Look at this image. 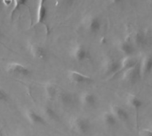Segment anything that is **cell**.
I'll return each mask as SVG.
<instances>
[{"label": "cell", "instance_id": "cell-1", "mask_svg": "<svg viewBox=\"0 0 152 136\" xmlns=\"http://www.w3.org/2000/svg\"><path fill=\"white\" fill-rule=\"evenodd\" d=\"M81 25L86 32L96 34L102 28V20L96 14L87 13L83 17Z\"/></svg>", "mask_w": 152, "mask_h": 136}, {"label": "cell", "instance_id": "cell-2", "mask_svg": "<svg viewBox=\"0 0 152 136\" xmlns=\"http://www.w3.org/2000/svg\"><path fill=\"white\" fill-rule=\"evenodd\" d=\"M70 127L72 130H74L76 133L80 135H85L89 132L91 128V123L87 118L83 116H77L71 119Z\"/></svg>", "mask_w": 152, "mask_h": 136}, {"label": "cell", "instance_id": "cell-3", "mask_svg": "<svg viewBox=\"0 0 152 136\" xmlns=\"http://www.w3.org/2000/svg\"><path fill=\"white\" fill-rule=\"evenodd\" d=\"M120 70V61L112 57L105 58L102 62V72L106 76H111Z\"/></svg>", "mask_w": 152, "mask_h": 136}, {"label": "cell", "instance_id": "cell-4", "mask_svg": "<svg viewBox=\"0 0 152 136\" xmlns=\"http://www.w3.org/2000/svg\"><path fill=\"white\" fill-rule=\"evenodd\" d=\"M70 57L77 63H83L89 58V50L82 43H76L70 50Z\"/></svg>", "mask_w": 152, "mask_h": 136}, {"label": "cell", "instance_id": "cell-5", "mask_svg": "<svg viewBox=\"0 0 152 136\" xmlns=\"http://www.w3.org/2000/svg\"><path fill=\"white\" fill-rule=\"evenodd\" d=\"M5 70L8 73L12 75H15V76L26 77V76H29L31 73V71L29 70L28 67L17 62H11L7 64Z\"/></svg>", "mask_w": 152, "mask_h": 136}, {"label": "cell", "instance_id": "cell-6", "mask_svg": "<svg viewBox=\"0 0 152 136\" xmlns=\"http://www.w3.org/2000/svg\"><path fill=\"white\" fill-rule=\"evenodd\" d=\"M28 49L29 53L31 54V56L34 58H36L37 60H40V61L46 60V58H47V50L43 45L37 43V42H29L28 44Z\"/></svg>", "mask_w": 152, "mask_h": 136}, {"label": "cell", "instance_id": "cell-7", "mask_svg": "<svg viewBox=\"0 0 152 136\" xmlns=\"http://www.w3.org/2000/svg\"><path fill=\"white\" fill-rule=\"evenodd\" d=\"M141 78H142V76H141L140 67L138 65H135L132 68H129L127 70L123 71L122 80L127 84L134 85L136 82H138V81Z\"/></svg>", "mask_w": 152, "mask_h": 136}, {"label": "cell", "instance_id": "cell-8", "mask_svg": "<svg viewBox=\"0 0 152 136\" xmlns=\"http://www.w3.org/2000/svg\"><path fill=\"white\" fill-rule=\"evenodd\" d=\"M68 78L72 83L77 84V85L91 83L94 81L92 77L88 76L86 74H84L80 72L74 71V70H69L68 72Z\"/></svg>", "mask_w": 152, "mask_h": 136}, {"label": "cell", "instance_id": "cell-9", "mask_svg": "<svg viewBox=\"0 0 152 136\" xmlns=\"http://www.w3.org/2000/svg\"><path fill=\"white\" fill-rule=\"evenodd\" d=\"M79 102L83 106L86 108H93L96 106L98 103V98L94 93L86 91L79 96Z\"/></svg>", "mask_w": 152, "mask_h": 136}, {"label": "cell", "instance_id": "cell-10", "mask_svg": "<svg viewBox=\"0 0 152 136\" xmlns=\"http://www.w3.org/2000/svg\"><path fill=\"white\" fill-rule=\"evenodd\" d=\"M25 115H26V119L33 126H45L46 124L45 117L34 110H30V109L27 110Z\"/></svg>", "mask_w": 152, "mask_h": 136}, {"label": "cell", "instance_id": "cell-11", "mask_svg": "<svg viewBox=\"0 0 152 136\" xmlns=\"http://www.w3.org/2000/svg\"><path fill=\"white\" fill-rule=\"evenodd\" d=\"M112 114L116 117V119L118 121H122V122H126L129 120L130 119V115L128 111H126L123 106L118 105V104H113L110 107V110Z\"/></svg>", "mask_w": 152, "mask_h": 136}, {"label": "cell", "instance_id": "cell-12", "mask_svg": "<svg viewBox=\"0 0 152 136\" xmlns=\"http://www.w3.org/2000/svg\"><path fill=\"white\" fill-rule=\"evenodd\" d=\"M140 72L142 77L148 76L152 72V54H146L142 57L140 64Z\"/></svg>", "mask_w": 152, "mask_h": 136}, {"label": "cell", "instance_id": "cell-13", "mask_svg": "<svg viewBox=\"0 0 152 136\" xmlns=\"http://www.w3.org/2000/svg\"><path fill=\"white\" fill-rule=\"evenodd\" d=\"M117 47L118 50L125 56H133L134 52V44L128 38L119 40L117 43Z\"/></svg>", "mask_w": 152, "mask_h": 136}, {"label": "cell", "instance_id": "cell-14", "mask_svg": "<svg viewBox=\"0 0 152 136\" xmlns=\"http://www.w3.org/2000/svg\"><path fill=\"white\" fill-rule=\"evenodd\" d=\"M47 0H38L37 10V24H45L47 16Z\"/></svg>", "mask_w": 152, "mask_h": 136}, {"label": "cell", "instance_id": "cell-15", "mask_svg": "<svg viewBox=\"0 0 152 136\" xmlns=\"http://www.w3.org/2000/svg\"><path fill=\"white\" fill-rule=\"evenodd\" d=\"M101 121L107 127H116L118 122V120L116 119V117L112 114L110 111H106L102 113Z\"/></svg>", "mask_w": 152, "mask_h": 136}, {"label": "cell", "instance_id": "cell-16", "mask_svg": "<svg viewBox=\"0 0 152 136\" xmlns=\"http://www.w3.org/2000/svg\"><path fill=\"white\" fill-rule=\"evenodd\" d=\"M132 42L133 44H136L138 46H142L144 44L145 40H146V36L143 33V31L140 30V29H134L130 33V35L127 37Z\"/></svg>", "mask_w": 152, "mask_h": 136}, {"label": "cell", "instance_id": "cell-17", "mask_svg": "<svg viewBox=\"0 0 152 136\" xmlns=\"http://www.w3.org/2000/svg\"><path fill=\"white\" fill-rule=\"evenodd\" d=\"M57 96L60 104L65 107L72 106L75 103V96L69 92H66V91L61 92L57 95Z\"/></svg>", "mask_w": 152, "mask_h": 136}, {"label": "cell", "instance_id": "cell-18", "mask_svg": "<svg viewBox=\"0 0 152 136\" xmlns=\"http://www.w3.org/2000/svg\"><path fill=\"white\" fill-rule=\"evenodd\" d=\"M126 104L130 108L136 110V111L140 110L143 105L142 100L137 95H134V94H129L126 96Z\"/></svg>", "mask_w": 152, "mask_h": 136}, {"label": "cell", "instance_id": "cell-19", "mask_svg": "<svg viewBox=\"0 0 152 136\" xmlns=\"http://www.w3.org/2000/svg\"><path fill=\"white\" fill-rule=\"evenodd\" d=\"M44 93L47 99L53 100L58 95L57 86L53 82H46L44 86Z\"/></svg>", "mask_w": 152, "mask_h": 136}, {"label": "cell", "instance_id": "cell-20", "mask_svg": "<svg viewBox=\"0 0 152 136\" xmlns=\"http://www.w3.org/2000/svg\"><path fill=\"white\" fill-rule=\"evenodd\" d=\"M137 65L136 59L133 56H125L120 61V70H127Z\"/></svg>", "mask_w": 152, "mask_h": 136}, {"label": "cell", "instance_id": "cell-21", "mask_svg": "<svg viewBox=\"0 0 152 136\" xmlns=\"http://www.w3.org/2000/svg\"><path fill=\"white\" fill-rule=\"evenodd\" d=\"M42 112H43V114H44L43 116L45 117V119L47 118L48 119L53 120V121H56V120L59 119V115H58V113L56 112V111H55L53 107H51V106H49V105L44 106V107L42 108Z\"/></svg>", "mask_w": 152, "mask_h": 136}, {"label": "cell", "instance_id": "cell-22", "mask_svg": "<svg viewBox=\"0 0 152 136\" xmlns=\"http://www.w3.org/2000/svg\"><path fill=\"white\" fill-rule=\"evenodd\" d=\"M28 2V0H13V6L11 11V19H12L14 13L18 10H20L22 6L26 5Z\"/></svg>", "mask_w": 152, "mask_h": 136}, {"label": "cell", "instance_id": "cell-23", "mask_svg": "<svg viewBox=\"0 0 152 136\" xmlns=\"http://www.w3.org/2000/svg\"><path fill=\"white\" fill-rule=\"evenodd\" d=\"M8 95L7 93L0 87V102H7Z\"/></svg>", "mask_w": 152, "mask_h": 136}, {"label": "cell", "instance_id": "cell-24", "mask_svg": "<svg viewBox=\"0 0 152 136\" xmlns=\"http://www.w3.org/2000/svg\"><path fill=\"white\" fill-rule=\"evenodd\" d=\"M74 0H57V3L62 5H71Z\"/></svg>", "mask_w": 152, "mask_h": 136}, {"label": "cell", "instance_id": "cell-25", "mask_svg": "<svg viewBox=\"0 0 152 136\" xmlns=\"http://www.w3.org/2000/svg\"><path fill=\"white\" fill-rule=\"evenodd\" d=\"M141 136H152V131L150 128L149 129L142 130L141 132Z\"/></svg>", "mask_w": 152, "mask_h": 136}, {"label": "cell", "instance_id": "cell-26", "mask_svg": "<svg viewBox=\"0 0 152 136\" xmlns=\"http://www.w3.org/2000/svg\"><path fill=\"white\" fill-rule=\"evenodd\" d=\"M13 3V0H2V4L5 6H9Z\"/></svg>", "mask_w": 152, "mask_h": 136}, {"label": "cell", "instance_id": "cell-27", "mask_svg": "<svg viewBox=\"0 0 152 136\" xmlns=\"http://www.w3.org/2000/svg\"><path fill=\"white\" fill-rule=\"evenodd\" d=\"M113 4H120V3H122L124 0H110Z\"/></svg>", "mask_w": 152, "mask_h": 136}, {"label": "cell", "instance_id": "cell-28", "mask_svg": "<svg viewBox=\"0 0 152 136\" xmlns=\"http://www.w3.org/2000/svg\"><path fill=\"white\" fill-rule=\"evenodd\" d=\"M150 129H151V130L152 131V123H151V127H150Z\"/></svg>", "mask_w": 152, "mask_h": 136}, {"label": "cell", "instance_id": "cell-29", "mask_svg": "<svg viewBox=\"0 0 152 136\" xmlns=\"http://www.w3.org/2000/svg\"><path fill=\"white\" fill-rule=\"evenodd\" d=\"M2 4V0H0V5Z\"/></svg>", "mask_w": 152, "mask_h": 136}, {"label": "cell", "instance_id": "cell-30", "mask_svg": "<svg viewBox=\"0 0 152 136\" xmlns=\"http://www.w3.org/2000/svg\"><path fill=\"white\" fill-rule=\"evenodd\" d=\"M0 136H2V135H1V132H0Z\"/></svg>", "mask_w": 152, "mask_h": 136}, {"label": "cell", "instance_id": "cell-31", "mask_svg": "<svg viewBox=\"0 0 152 136\" xmlns=\"http://www.w3.org/2000/svg\"><path fill=\"white\" fill-rule=\"evenodd\" d=\"M0 35H1V29H0Z\"/></svg>", "mask_w": 152, "mask_h": 136}]
</instances>
